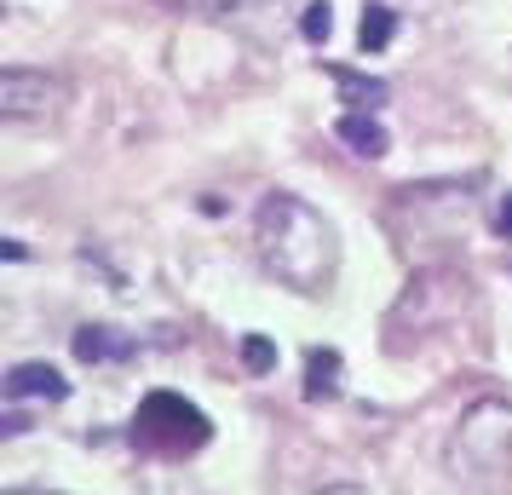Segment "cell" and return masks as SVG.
Segmentation results:
<instances>
[{
  "instance_id": "1",
  "label": "cell",
  "mask_w": 512,
  "mask_h": 495,
  "mask_svg": "<svg viewBox=\"0 0 512 495\" xmlns=\"http://www.w3.org/2000/svg\"><path fill=\"white\" fill-rule=\"evenodd\" d=\"M254 242H259V265L282 288H294V294H328L334 271H340V236H334V225L311 202H300L294 190H271L259 202Z\"/></svg>"
},
{
  "instance_id": "13",
  "label": "cell",
  "mask_w": 512,
  "mask_h": 495,
  "mask_svg": "<svg viewBox=\"0 0 512 495\" xmlns=\"http://www.w3.org/2000/svg\"><path fill=\"white\" fill-rule=\"evenodd\" d=\"M495 231H501V236H512V190L501 196V208H495Z\"/></svg>"
},
{
  "instance_id": "11",
  "label": "cell",
  "mask_w": 512,
  "mask_h": 495,
  "mask_svg": "<svg viewBox=\"0 0 512 495\" xmlns=\"http://www.w3.org/2000/svg\"><path fill=\"white\" fill-rule=\"evenodd\" d=\"M300 35L311 41V47H323L328 35H334V6H328V0H311V6L300 12Z\"/></svg>"
},
{
  "instance_id": "14",
  "label": "cell",
  "mask_w": 512,
  "mask_h": 495,
  "mask_svg": "<svg viewBox=\"0 0 512 495\" xmlns=\"http://www.w3.org/2000/svg\"><path fill=\"white\" fill-rule=\"evenodd\" d=\"M0 432H6V438H18V432H29V415H18V409H12V415L0 421Z\"/></svg>"
},
{
  "instance_id": "3",
  "label": "cell",
  "mask_w": 512,
  "mask_h": 495,
  "mask_svg": "<svg viewBox=\"0 0 512 495\" xmlns=\"http://www.w3.org/2000/svg\"><path fill=\"white\" fill-rule=\"evenodd\" d=\"M208 438H213V421L179 392H150L139 403V415H133V444L150 449V455H167V461L196 455Z\"/></svg>"
},
{
  "instance_id": "5",
  "label": "cell",
  "mask_w": 512,
  "mask_h": 495,
  "mask_svg": "<svg viewBox=\"0 0 512 495\" xmlns=\"http://www.w3.org/2000/svg\"><path fill=\"white\" fill-rule=\"evenodd\" d=\"M6 398L12 403H29V398L64 403L70 398V380L58 375L52 363H18V369H6Z\"/></svg>"
},
{
  "instance_id": "6",
  "label": "cell",
  "mask_w": 512,
  "mask_h": 495,
  "mask_svg": "<svg viewBox=\"0 0 512 495\" xmlns=\"http://www.w3.org/2000/svg\"><path fill=\"white\" fill-rule=\"evenodd\" d=\"M334 139L346 144L351 156H363V162H380L386 150H392V133L374 121V110H351V116L334 121Z\"/></svg>"
},
{
  "instance_id": "9",
  "label": "cell",
  "mask_w": 512,
  "mask_h": 495,
  "mask_svg": "<svg viewBox=\"0 0 512 495\" xmlns=\"http://www.w3.org/2000/svg\"><path fill=\"white\" fill-rule=\"evenodd\" d=\"M392 35H397V12H392V6H380V0H369V6H363V24H357V41H363V52L392 47Z\"/></svg>"
},
{
  "instance_id": "4",
  "label": "cell",
  "mask_w": 512,
  "mask_h": 495,
  "mask_svg": "<svg viewBox=\"0 0 512 495\" xmlns=\"http://www.w3.org/2000/svg\"><path fill=\"white\" fill-rule=\"evenodd\" d=\"M64 98H70V87L47 70H24V64L0 70V116L6 121H47L64 110Z\"/></svg>"
},
{
  "instance_id": "10",
  "label": "cell",
  "mask_w": 512,
  "mask_h": 495,
  "mask_svg": "<svg viewBox=\"0 0 512 495\" xmlns=\"http://www.w3.org/2000/svg\"><path fill=\"white\" fill-rule=\"evenodd\" d=\"M334 75V87H340V98L346 104H357V110H374V104H386V81H374V75H351V70H328Z\"/></svg>"
},
{
  "instance_id": "8",
  "label": "cell",
  "mask_w": 512,
  "mask_h": 495,
  "mask_svg": "<svg viewBox=\"0 0 512 495\" xmlns=\"http://www.w3.org/2000/svg\"><path fill=\"white\" fill-rule=\"evenodd\" d=\"M305 398L311 403L340 398V352L334 346H311L305 352Z\"/></svg>"
},
{
  "instance_id": "12",
  "label": "cell",
  "mask_w": 512,
  "mask_h": 495,
  "mask_svg": "<svg viewBox=\"0 0 512 495\" xmlns=\"http://www.w3.org/2000/svg\"><path fill=\"white\" fill-rule=\"evenodd\" d=\"M242 363H248V375H271L277 369V346L265 334H242Z\"/></svg>"
},
{
  "instance_id": "2",
  "label": "cell",
  "mask_w": 512,
  "mask_h": 495,
  "mask_svg": "<svg viewBox=\"0 0 512 495\" xmlns=\"http://www.w3.org/2000/svg\"><path fill=\"white\" fill-rule=\"evenodd\" d=\"M512 472V403L478 398L449 438V478L466 490H501Z\"/></svg>"
},
{
  "instance_id": "7",
  "label": "cell",
  "mask_w": 512,
  "mask_h": 495,
  "mask_svg": "<svg viewBox=\"0 0 512 495\" xmlns=\"http://www.w3.org/2000/svg\"><path fill=\"white\" fill-rule=\"evenodd\" d=\"M133 352H139L133 334H116V329H104V323L75 329V357L81 363H121V357H133Z\"/></svg>"
}]
</instances>
